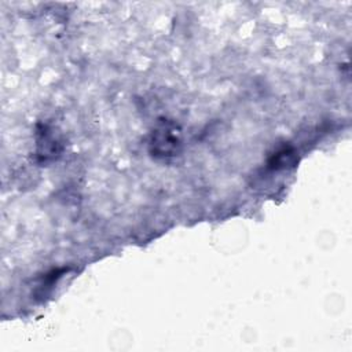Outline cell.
I'll return each mask as SVG.
<instances>
[{"label": "cell", "instance_id": "6da1fadb", "mask_svg": "<svg viewBox=\"0 0 352 352\" xmlns=\"http://www.w3.org/2000/svg\"><path fill=\"white\" fill-rule=\"evenodd\" d=\"M180 144L182 138L179 128L175 124L165 120L160 122L151 133L150 151L154 157L168 158L179 153Z\"/></svg>", "mask_w": 352, "mask_h": 352}, {"label": "cell", "instance_id": "7a4b0ae2", "mask_svg": "<svg viewBox=\"0 0 352 352\" xmlns=\"http://www.w3.org/2000/svg\"><path fill=\"white\" fill-rule=\"evenodd\" d=\"M58 153V139L44 126L40 132V138H37V155L43 161H47L50 158H54Z\"/></svg>", "mask_w": 352, "mask_h": 352}]
</instances>
